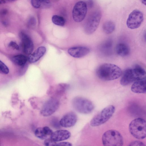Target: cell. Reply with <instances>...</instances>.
<instances>
[{
  "label": "cell",
  "mask_w": 146,
  "mask_h": 146,
  "mask_svg": "<svg viewBox=\"0 0 146 146\" xmlns=\"http://www.w3.org/2000/svg\"><path fill=\"white\" fill-rule=\"evenodd\" d=\"M96 73L100 79L104 81H110L119 78L122 74V71L119 67L115 64L105 63L97 68Z\"/></svg>",
  "instance_id": "1"
},
{
  "label": "cell",
  "mask_w": 146,
  "mask_h": 146,
  "mask_svg": "<svg viewBox=\"0 0 146 146\" xmlns=\"http://www.w3.org/2000/svg\"><path fill=\"white\" fill-rule=\"evenodd\" d=\"M145 70L139 66L129 68L125 71L120 80V83L125 86L139 80L146 78Z\"/></svg>",
  "instance_id": "2"
},
{
  "label": "cell",
  "mask_w": 146,
  "mask_h": 146,
  "mask_svg": "<svg viewBox=\"0 0 146 146\" xmlns=\"http://www.w3.org/2000/svg\"><path fill=\"white\" fill-rule=\"evenodd\" d=\"M129 131L135 138L142 139L146 136V123L144 119L137 118L130 123L129 126Z\"/></svg>",
  "instance_id": "3"
},
{
  "label": "cell",
  "mask_w": 146,
  "mask_h": 146,
  "mask_svg": "<svg viewBox=\"0 0 146 146\" xmlns=\"http://www.w3.org/2000/svg\"><path fill=\"white\" fill-rule=\"evenodd\" d=\"M102 143L106 146H121L123 145V139L121 134L113 129L106 131L102 138Z\"/></svg>",
  "instance_id": "4"
},
{
  "label": "cell",
  "mask_w": 146,
  "mask_h": 146,
  "mask_svg": "<svg viewBox=\"0 0 146 146\" xmlns=\"http://www.w3.org/2000/svg\"><path fill=\"white\" fill-rule=\"evenodd\" d=\"M115 111L114 106H107L92 118L90 122V125L92 127H96L105 123L112 116Z\"/></svg>",
  "instance_id": "5"
},
{
  "label": "cell",
  "mask_w": 146,
  "mask_h": 146,
  "mask_svg": "<svg viewBox=\"0 0 146 146\" xmlns=\"http://www.w3.org/2000/svg\"><path fill=\"white\" fill-rule=\"evenodd\" d=\"M72 104L76 111L83 114L90 113L94 108V104L91 101L82 97L75 98L72 100Z\"/></svg>",
  "instance_id": "6"
},
{
  "label": "cell",
  "mask_w": 146,
  "mask_h": 146,
  "mask_svg": "<svg viewBox=\"0 0 146 146\" xmlns=\"http://www.w3.org/2000/svg\"><path fill=\"white\" fill-rule=\"evenodd\" d=\"M101 17V13L98 11L94 12L90 15L85 27V31L87 34H92L96 30L99 24Z\"/></svg>",
  "instance_id": "7"
},
{
  "label": "cell",
  "mask_w": 146,
  "mask_h": 146,
  "mask_svg": "<svg viewBox=\"0 0 146 146\" xmlns=\"http://www.w3.org/2000/svg\"><path fill=\"white\" fill-rule=\"evenodd\" d=\"M143 20L142 13L138 10H135L129 15L126 22L127 25L131 29H136L141 26Z\"/></svg>",
  "instance_id": "8"
},
{
  "label": "cell",
  "mask_w": 146,
  "mask_h": 146,
  "mask_svg": "<svg viewBox=\"0 0 146 146\" xmlns=\"http://www.w3.org/2000/svg\"><path fill=\"white\" fill-rule=\"evenodd\" d=\"M87 6L86 3L80 1L75 4L72 11L74 20L77 22L82 21L84 19L87 12Z\"/></svg>",
  "instance_id": "9"
},
{
  "label": "cell",
  "mask_w": 146,
  "mask_h": 146,
  "mask_svg": "<svg viewBox=\"0 0 146 146\" xmlns=\"http://www.w3.org/2000/svg\"><path fill=\"white\" fill-rule=\"evenodd\" d=\"M59 105L60 102L58 99L51 98L44 104L40 111V113L44 116L50 115L58 109Z\"/></svg>",
  "instance_id": "10"
},
{
  "label": "cell",
  "mask_w": 146,
  "mask_h": 146,
  "mask_svg": "<svg viewBox=\"0 0 146 146\" xmlns=\"http://www.w3.org/2000/svg\"><path fill=\"white\" fill-rule=\"evenodd\" d=\"M77 117L73 112H69L65 115L60 120V125L65 127H69L74 126L76 123Z\"/></svg>",
  "instance_id": "11"
},
{
  "label": "cell",
  "mask_w": 146,
  "mask_h": 146,
  "mask_svg": "<svg viewBox=\"0 0 146 146\" xmlns=\"http://www.w3.org/2000/svg\"><path fill=\"white\" fill-rule=\"evenodd\" d=\"M20 36L22 40L23 51L27 54L31 53L34 48V45L30 37L23 32H21Z\"/></svg>",
  "instance_id": "12"
},
{
  "label": "cell",
  "mask_w": 146,
  "mask_h": 146,
  "mask_svg": "<svg viewBox=\"0 0 146 146\" xmlns=\"http://www.w3.org/2000/svg\"><path fill=\"white\" fill-rule=\"evenodd\" d=\"M90 48L83 46L71 47L68 50V52L72 56L75 58H80L88 54L90 52Z\"/></svg>",
  "instance_id": "13"
},
{
  "label": "cell",
  "mask_w": 146,
  "mask_h": 146,
  "mask_svg": "<svg viewBox=\"0 0 146 146\" xmlns=\"http://www.w3.org/2000/svg\"><path fill=\"white\" fill-rule=\"evenodd\" d=\"M71 133L68 130H59L53 132L50 135V138L55 141H63L69 138Z\"/></svg>",
  "instance_id": "14"
},
{
  "label": "cell",
  "mask_w": 146,
  "mask_h": 146,
  "mask_svg": "<svg viewBox=\"0 0 146 146\" xmlns=\"http://www.w3.org/2000/svg\"><path fill=\"white\" fill-rule=\"evenodd\" d=\"M131 91L135 93H145L146 92V78L135 82L131 87Z\"/></svg>",
  "instance_id": "15"
},
{
  "label": "cell",
  "mask_w": 146,
  "mask_h": 146,
  "mask_svg": "<svg viewBox=\"0 0 146 146\" xmlns=\"http://www.w3.org/2000/svg\"><path fill=\"white\" fill-rule=\"evenodd\" d=\"M46 48L41 46L38 48L33 53L29 54L28 59L31 63H34L38 61L45 54Z\"/></svg>",
  "instance_id": "16"
},
{
  "label": "cell",
  "mask_w": 146,
  "mask_h": 146,
  "mask_svg": "<svg viewBox=\"0 0 146 146\" xmlns=\"http://www.w3.org/2000/svg\"><path fill=\"white\" fill-rule=\"evenodd\" d=\"M115 50L117 54L122 57L128 56L130 52L129 47L127 44L123 43L118 44L116 46Z\"/></svg>",
  "instance_id": "17"
},
{
  "label": "cell",
  "mask_w": 146,
  "mask_h": 146,
  "mask_svg": "<svg viewBox=\"0 0 146 146\" xmlns=\"http://www.w3.org/2000/svg\"><path fill=\"white\" fill-rule=\"evenodd\" d=\"M32 6L36 8L46 9L51 6L49 0H31Z\"/></svg>",
  "instance_id": "18"
},
{
  "label": "cell",
  "mask_w": 146,
  "mask_h": 146,
  "mask_svg": "<svg viewBox=\"0 0 146 146\" xmlns=\"http://www.w3.org/2000/svg\"><path fill=\"white\" fill-rule=\"evenodd\" d=\"M112 46V42L111 40H108L103 43L100 46L101 51L104 54H110L111 53Z\"/></svg>",
  "instance_id": "19"
},
{
  "label": "cell",
  "mask_w": 146,
  "mask_h": 146,
  "mask_svg": "<svg viewBox=\"0 0 146 146\" xmlns=\"http://www.w3.org/2000/svg\"><path fill=\"white\" fill-rule=\"evenodd\" d=\"M12 61L16 65L19 66H23L27 62V57L23 54L17 55L13 56Z\"/></svg>",
  "instance_id": "20"
},
{
  "label": "cell",
  "mask_w": 146,
  "mask_h": 146,
  "mask_svg": "<svg viewBox=\"0 0 146 146\" xmlns=\"http://www.w3.org/2000/svg\"><path fill=\"white\" fill-rule=\"evenodd\" d=\"M115 28V24L113 22L111 21H106L103 25V31L105 33L107 34L112 33L114 31Z\"/></svg>",
  "instance_id": "21"
},
{
  "label": "cell",
  "mask_w": 146,
  "mask_h": 146,
  "mask_svg": "<svg viewBox=\"0 0 146 146\" xmlns=\"http://www.w3.org/2000/svg\"><path fill=\"white\" fill-rule=\"evenodd\" d=\"M35 134L37 137L42 139H46L48 136L43 127L37 128L35 131Z\"/></svg>",
  "instance_id": "22"
},
{
  "label": "cell",
  "mask_w": 146,
  "mask_h": 146,
  "mask_svg": "<svg viewBox=\"0 0 146 146\" xmlns=\"http://www.w3.org/2000/svg\"><path fill=\"white\" fill-rule=\"evenodd\" d=\"M52 20L54 24L60 26H64L65 23L64 18L61 16L57 15H53L52 17Z\"/></svg>",
  "instance_id": "23"
},
{
  "label": "cell",
  "mask_w": 146,
  "mask_h": 146,
  "mask_svg": "<svg viewBox=\"0 0 146 146\" xmlns=\"http://www.w3.org/2000/svg\"><path fill=\"white\" fill-rule=\"evenodd\" d=\"M9 72V69L7 66L0 60V73L7 74Z\"/></svg>",
  "instance_id": "24"
},
{
  "label": "cell",
  "mask_w": 146,
  "mask_h": 146,
  "mask_svg": "<svg viewBox=\"0 0 146 146\" xmlns=\"http://www.w3.org/2000/svg\"><path fill=\"white\" fill-rule=\"evenodd\" d=\"M44 144L46 146H56V141L52 139H46L44 142Z\"/></svg>",
  "instance_id": "25"
},
{
  "label": "cell",
  "mask_w": 146,
  "mask_h": 146,
  "mask_svg": "<svg viewBox=\"0 0 146 146\" xmlns=\"http://www.w3.org/2000/svg\"><path fill=\"white\" fill-rule=\"evenodd\" d=\"M129 146H145V145L143 142L138 141H135L131 142L130 143Z\"/></svg>",
  "instance_id": "26"
},
{
  "label": "cell",
  "mask_w": 146,
  "mask_h": 146,
  "mask_svg": "<svg viewBox=\"0 0 146 146\" xmlns=\"http://www.w3.org/2000/svg\"><path fill=\"white\" fill-rule=\"evenodd\" d=\"M9 46L16 50H19V47L18 44L15 42L11 41L9 44Z\"/></svg>",
  "instance_id": "27"
},
{
  "label": "cell",
  "mask_w": 146,
  "mask_h": 146,
  "mask_svg": "<svg viewBox=\"0 0 146 146\" xmlns=\"http://www.w3.org/2000/svg\"><path fill=\"white\" fill-rule=\"evenodd\" d=\"M36 23V21L34 18L31 17L29 19V21L28 24L30 26H34Z\"/></svg>",
  "instance_id": "28"
},
{
  "label": "cell",
  "mask_w": 146,
  "mask_h": 146,
  "mask_svg": "<svg viewBox=\"0 0 146 146\" xmlns=\"http://www.w3.org/2000/svg\"><path fill=\"white\" fill-rule=\"evenodd\" d=\"M52 125L55 127L58 128L59 127V126L60 125V124L59 122L58 121V120L55 119H53L52 121Z\"/></svg>",
  "instance_id": "29"
},
{
  "label": "cell",
  "mask_w": 146,
  "mask_h": 146,
  "mask_svg": "<svg viewBox=\"0 0 146 146\" xmlns=\"http://www.w3.org/2000/svg\"><path fill=\"white\" fill-rule=\"evenodd\" d=\"M72 145V144L68 142H60L57 143L56 146H71Z\"/></svg>",
  "instance_id": "30"
},
{
  "label": "cell",
  "mask_w": 146,
  "mask_h": 146,
  "mask_svg": "<svg viewBox=\"0 0 146 146\" xmlns=\"http://www.w3.org/2000/svg\"><path fill=\"white\" fill-rule=\"evenodd\" d=\"M141 2L144 5H146V0H141Z\"/></svg>",
  "instance_id": "31"
},
{
  "label": "cell",
  "mask_w": 146,
  "mask_h": 146,
  "mask_svg": "<svg viewBox=\"0 0 146 146\" xmlns=\"http://www.w3.org/2000/svg\"><path fill=\"white\" fill-rule=\"evenodd\" d=\"M6 2V1H8V2H13V1H15L17 0H4Z\"/></svg>",
  "instance_id": "32"
}]
</instances>
